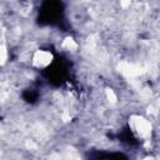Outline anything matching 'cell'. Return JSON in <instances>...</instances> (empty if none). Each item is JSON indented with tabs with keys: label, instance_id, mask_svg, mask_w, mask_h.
<instances>
[{
	"label": "cell",
	"instance_id": "cell-1",
	"mask_svg": "<svg viewBox=\"0 0 160 160\" xmlns=\"http://www.w3.org/2000/svg\"><path fill=\"white\" fill-rule=\"evenodd\" d=\"M130 126L138 138L146 139L151 135V124L148 119L140 115H132L130 119Z\"/></svg>",
	"mask_w": 160,
	"mask_h": 160
},
{
	"label": "cell",
	"instance_id": "cell-2",
	"mask_svg": "<svg viewBox=\"0 0 160 160\" xmlns=\"http://www.w3.org/2000/svg\"><path fill=\"white\" fill-rule=\"evenodd\" d=\"M52 54L46 50H36L32 55V65L38 69H45L52 62Z\"/></svg>",
	"mask_w": 160,
	"mask_h": 160
},
{
	"label": "cell",
	"instance_id": "cell-3",
	"mask_svg": "<svg viewBox=\"0 0 160 160\" xmlns=\"http://www.w3.org/2000/svg\"><path fill=\"white\" fill-rule=\"evenodd\" d=\"M62 48H65L66 50H75L78 48V44L72 38H66L62 41Z\"/></svg>",
	"mask_w": 160,
	"mask_h": 160
},
{
	"label": "cell",
	"instance_id": "cell-4",
	"mask_svg": "<svg viewBox=\"0 0 160 160\" xmlns=\"http://www.w3.org/2000/svg\"><path fill=\"white\" fill-rule=\"evenodd\" d=\"M105 96H106V99H108L111 104H115V102L118 101V96H116V94L114 92L112 89H106V90H105Z\"/></svg>",
	"mask_w": 160,
	"mask_h": 160
},
{
	"label": "cell",
	"instance_id": "cell-5",
	"mask_svg": "<svg viewBox=\"0 0 160 160\" xmlns=\"http://www.w3.org/2000/svg\"><path fill=\"white\" fill-rule=\"evenodd\" d=\"M6 58H8L6 49H5V46L2 44H0V65H2L6 61Z\"/></svg>",
	"mask_w": 160,
	"mask_h": 160
},
{
	"label": "cell",
	"instance_id": "cell-6",
	"mask_svg": "<svg viewBox=\"0 0 160 160\" xmlns=\"http://www.w3.org/2000/svg\"><path fill=\"white\" fill-rule=\"evenodd\" d=\"M144 160H152V159H151V158H145Z\"/></svg>",
	"mask_w": 160,
	"mask_h": 160
}]
</instances>
